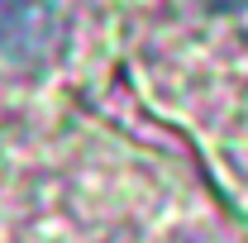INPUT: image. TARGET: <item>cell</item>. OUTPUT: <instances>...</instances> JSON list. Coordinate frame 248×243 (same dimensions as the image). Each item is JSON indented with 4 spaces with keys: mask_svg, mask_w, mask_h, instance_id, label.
I'll list each match as a JSON object with an SVG mask.
<instances>
[{
    "mask_svg": "<svg viewBox=\"0 0 248 243\" xmlns=\"http://www.w3.org/2000/svg\"><path fill=\"white\" fill-rule=\"evenodd\" d=\"M58 43V0H0V62L29 67Z\"/></svg>",
    "mask_w": 248,
    "mask_h": 243,
    "instance_id": "6da1fadb",
    "label": "cell"
},
{
    "mask_svg": "<svg viewBox=\"0 0 248 243\" xmlns=\"http://www.w3.org/2000/svg\"><path fill=\"white\" fill-rule=\"evenodd\" d=\"M205 10H248V0H196Z\"/></svg>",
    "mask_w": 248,
    "mask_h": 243,
    "instance_id": "7a4b0ae2",
    "label": "cell"
}]
</instances>
